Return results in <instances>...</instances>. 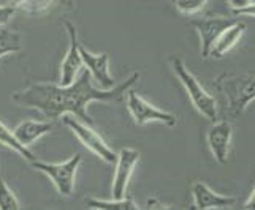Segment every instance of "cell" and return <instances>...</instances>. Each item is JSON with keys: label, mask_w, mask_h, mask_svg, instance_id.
I'll use <instances>...</instances> for the list:
<instances>
[{"label": "cell", "mask_w": 255, "mask_h": 210, "mask_svg": "<svg viewBox=\"0 0 255 210\" xmlns=\"http://www.w3.org/2000/svg\"><path fill=\"white\" fill-rule=\"evenodd\" d=\"M139 79V73H133L126 82L114 85L113 89H97L92 85V76L87 70L75 77L68 85H57L52 82H35L22 90L13 93V101L22 108L40 111L46 119H59L64 114H72L87 125H94V120L87 112L92 101H118L126 92Z\"/></svg>", "instance_id": "obj_1"}, {"label": "cell", "mask_w": 255, "mask_h": 210, "mask_svg": "<svg viewBox=\"0 0 255 210\" xmlns=\"http://www.w3.org/2000/svg\"><path fill=\"white\" fill-rule=\"evenodd\" d=\"M214 87L222 95L227 106V114L236 119L255 98L254 74H222L214 81Z\"/></svg>", "instance_id": "obj_2"}, {"label": "cell", "mask_w": 255, "mask_h": 210, "mask_svg": "<svg viewBox=\"0 0 255 210\" xmlns=\"http://www.w3.org/2000/svg\"><path fill=\"white\" fill-rule=\"evenodd\" d=\"M170 64H171L173 73L184 85V89H186L190 101L193 103V106L197 108V111L201 114V116H205L211 122H214L217 119L216 100L203 89V85H201L197 81V77L190 73V70L187 68L186 62H184L181 57H171Z\"/></svg>", "instance_id": "obj_3"}, {"label": "cell", "mask_w": 255, "mask_h": 210, "mask_svg": "<svg viewBox=\"0 0 255 210\" xmlns=\"http://www.w3.org/2000/svg\"><path fill=\"white\" fill-rule=\"evenodd\" d=\"M81 161H83V156L80 153H76L64 163H46V161H40L35 158L30 161V164L37 171L46 174L60 196L68 198V196H72V193L75 191L76 172L80 169Z\"/></svg>", "instance_id": "obj_4"}, {"label": "cell", "mask_w": 255, "mask_h": 210, "mask_svg": "<svg viewBox=\"0 0 255 210\" xmlns=\"http://www.w3.org/2000/svg\"><path fill=\"white\" fill-rule=\"evenodd\" d=\"M60 117H62V122L73 131V135L80 139V142L84 147L89 148L97 156H100L103 161H107V163L116 161L118 155L114 153V150L107 142H105V139L92 128V125H87L84 122L78 120L72 114H64V116H60Z\"/></svg>", "instance_id": "obj_5"}, {"label": "cell", "mask_w": 255, "mask_h": 210, "mask_svg": "<svg viewBox=\"0 0 255 210\" xmlns=\"http://www.w3.org/2000/svg\"><path fill=\"white\" fill-rule=\"evenodd\" d=\"M127 108L133 117V122L138 127H143L151 122H160L166 127H176V116L163 109L155 108L154 104L147 103L141 95L133 90H127Z\"/></svg>", "instance_id": "obj_6"}, {"label": "cell", "mask_w": 255, "mask_h": 210, "mask_svg": "<svg viewBox=\"0 0 255 210\" xmlns=\"http://www.w3.org/2000/svg\"><path fill=\"white\" fill-rule=\"evenodd\" d=\"M236 21H238L236 17H225V16H206V17H201L198 21H192L193 29L200 35L201 57L203 59L209 57L211 48H213L217 37Z\"/></svg>", "instance_id": "obj_7"}, {"label": "cell", "mask_w": 255, "mask_h": 210, "mask_svg": "<svg viewBox=\"0 0 255 210\" xmlns=\"http://www.w3.org/2000/svg\"><path fill=\"white\" fill-rule=\"evenodd\" d=\"M139 161V152L135 148H122L116 158V172L113 179V199H121L127 196V187L135 166Z\"/></svg>", "instance_id": "obj_8"}, {"label": "cell", "mask_w": 255, "mask_h": 210, "mask_svg": "<svg viewBox=\"0 0 255 210\" xmlns=\"http://www.w3.org/2000/svg\"><path fill=\"white\" fill-rule=\"evenodd\" d=\"M65 29L68 32L70 46L65 54V59L60 65V85H68L75 81V77L83 68V60L80 54V40H78V30L72 24L65 21Z\"/></svg>", "instance_id": "obj_9"}, {"label": "cell", "mask_w": 255, "mask_h": 210, "mask_svg": "<svg viewBox=\"0 0 255 210\" xmlns=\"http://www.w3.org/2000/svg\"><path fill=\"white\" fill-rule=\"evenodd\" d=\"M233 138V127L228 120H219L208 130V145L217 163L225 164L230 152V144Z\"/></svg>", "instance_id": "obj_10"}, {"label": "cell", "mask_w": 255, "mask_h": 210, "mask_svg": "<svg viewBox=\"0 0 255 210\" xmlns=\"http://www.w3.org/2000/svg\"><path fill=\"white\" fill-rule=\"evenodd\" d=\"M80 54L83 65L86 67L87 71L91 73V76L99 82L100 89H113L114 87V79L110 74V56L107 52L103 54H92L86 48L80 45Z\"/></svg>", "instance_id": "obj_11"}, {"label": "cell", "mask_w": 255, "mask_h": 210, "mask_svg": "<svg viewBox=\"0 0 255 210\" xmlns=\"http://www.w3.org/2000/svg\"><path fill=\"white\" fill-rule=\"evenodd\" d=\"M192 196H193V207L197 210H209V209H225L236 204L235 196L219 195L211 190L203 182H193L192 183Z\"/></svg>", "instance_id": "obj_12"}, {"label": "cell", "mask_w": 255, "mask_h": 210, "mask_svg": "<svg viewBox=\"0 0 255 210\" xmlns=\"http://www.w3.org/2000/svg\"><path fill=\"white\" fill-rule=\"evenodd\" d=\"M10 5L17 11L29 16H43L54 10H73V0H10Z\"/></svg>", "instance_id": "obj_13"}, {"label": "cell", "mask_w": 255, "mask_h": 210, "mask_svg": "<svg viewBox=\"0 0 255 210\" xmlns=\"http://www.w3.org/2000/svg\"><path fill=\"white\" fill-rule=\"evenodd\" d=\"M246 32V24L241 22L240 19L233 22L230 27H227L221 35L217 37V40L214 41L213 48H211L209 57L214 59H222L227 52H230L236 45L240 43V40L243 38V35Z\"/></svg>", "instance_id": "obj_14"}, {"label": "cell", "mask_w": 255, "mask_h": 210, "mask_svg": "<svg viewBox=\"0 0 255 210\" xmlns=\"http://www.w3.org/2000/svg\"><path fill=\"white\" fill-rule=\"evenodd\" d=\"M52 130V124L51 122H41V120H24L22 124L17 125L13 133L16 136V139L19 141L22 145L29 147L32 145L37 139H40L41 136H45L46 133Z\"/></svg>", "instance_id": "obj_15"}, {"label": "cell", "mask_w": 255, "mask_h": 210, "mask_svg": "<svg viewBox=\"0 0 255 210\" xmlns=\"http://www.w3.org/2000/svg\"><path fill=\"white\" fill-rule=\"evenodd\" d=\"M86 206L92 210H136L139 209L133 201V198H130V196L121 198V199H111V201L87 198Z\"/></svg>", "instance_id": "obj_16"}, {"label": "cell", "mask_w": 255, "mask_h": 210, "mask_svg": "<svg viewBox=\"0 0 255 210\" xmlns=\"http://www.w3.org/2000/svg\"><path fill=\"white\" fill-rule=\"evenodd\" d=\"M0 144L8 147V148H11V150H14V152H17L21 156H24L25 160H29V161L35 160V155L29 150V147L22 145L19 141H17L14 133L11 130H8L5 127V124L2 120H0Z\"/></svg>", "instance_id": "obj_17"}, {"label": "cell", "mask_w": 255, "mask_h": 210, "mask_svg": "<svg viewBox=\"0 0 255 210\" xmlns=\"http://www.w3.org/2000/svg\"><path fill=\"white\" fill-rule=\"evenodd\" d=\"M22 49L21 37L10 29L0 30V59L6 57L8 54H16Z\"/></svg>", "instance_id": "obj_18"}, {"label": "cell", "mask_w": 255, "mask_h": 210, "mask_svg": "<svg viewBox=\"0 0 255 210\" xmlns=\"http://www.w3.org/2000/svg\"><path fill=\"white\" fill-rule=\"evenodd\" d=\"M21 209L19 201H17L13 190L8 187L5 182L2 171H0V210H17Z\"/></svg>", "instance_id": "obj_19"}, {"label": "cell", "mask_w": 255, "mask_h": 210, "mask_svg": "<svg viewBox=\"0 0 255 210\" xmlns=\"http://www.w3.org/2000/svg\"><path fill=\"white\" fill-rule=\"evenodd\" d=\"M176 10L182 14H195L200 13L208 5V0H173Z\"/></svg>", "instance_id": "obj_20"}, {"label": "cell", "mask_w": 255, "mask_h": 210, "mask_svg": "<svg viewBox=\"0 0 255 210\" xmlns=\"http://www.w3.org/2000/svg\"><path fill=\"white\" fill-rule=\"evenodd\" d=\"M16 10L11 5H0V27H3L11 21Z\"/></svg>", "instance_id": "obj_21"}, {"label": "cell", "mask_w": 255, "mask_h": 210, "mask_svg": "<svg viewBox=\"0 0 255 210\" xmlns=\"http://www.w3.org/2000/svg\"><path fill=\"white\" fill-rule=\"evenodd\" d=\"M252 5H255L254 0H228V6L232 8V13L243 10V8L252 6Z\"/></svg>", "instance_id": "obj_22"}, {"label": "cell", "mask_w": 255, "mask_h": 210, "mask_svg": "<svg viewBox=\"0 0 255 210\" xmlns=\"http://www.w3.org/2000/svg\"><path fill=\"white\" fill-rule=\"evenodd\" d=\"M146 206H147V209H171L170 206H165L157 199H149Z\"/></svg>", "instance_id": "obj_23"}, {"label": "cell", "mask_w": 255, "mask_h": 210, "mask_svg": "<svg viewBox=\"0 0 255 210\" xmlns=\"http://www.w3.org/2000/svg\"><path fill=\"white\" fill-rule=\"evenodd\" d=\"M254 204H255V191L252 190V193L249 195V198H248V201L244 203V209H254Z\"/></svg>", "instance_id": "obj_24"}, {"label": "cell", "mask_w": 255, "mask_h": 210, "mask_svg": "<svg viewBox=\"0 0 255 210\" xmlns=\"http://www.w3.org/2000/svg\"><path fill=\"white\" fill-rule=\"evenodd\" d=\"M171 2H173V0H171Z\"/></svg>", "instance_id": "obj_25"}]
</instances>
